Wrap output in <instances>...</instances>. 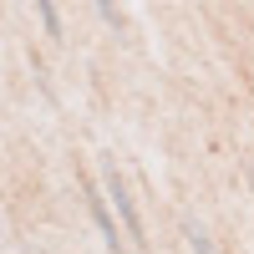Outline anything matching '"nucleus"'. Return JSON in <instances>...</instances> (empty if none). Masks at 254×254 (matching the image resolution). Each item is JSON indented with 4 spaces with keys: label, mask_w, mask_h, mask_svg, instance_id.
<instances>
[{
    "label": "nucleus",
    "mask_w": 254,
    "mask_h": 254,
    "mask_svg": "<svg viewBox=\"0 0 254 254\" xmlns=\"http://www.w3.org/2000/svg\"><path fill=\"white\" fill-rule=\"evenodd\" d=\"M36 10H41V20H46V36H61V20L51 10V0H36Z\"/></svg>",
    "instance_id": "20e7f679"
},
{
    "label": "nucleus",
    "mask_w": 254,
    "mask_h": 254,
    "mask_svg": "<svg viewBox=\"0 0 254 254\" xmlns=\"http://www.w3.org/2000/svg\"><path fill=\"white\" fill-rule=\"evenodd\" d=\"M188 244H193V254H214V239H208L198 224H188Z\"/></svg>",
    "instance_id": "7ed1b4c3"
},
{
    "label": "nucleus",
    "mask_w": 254,
    "mask_h": 254,
    "mask_svg": "<svg viewBox=\"0 0 254 254\" xmlns=\"http://www.w3.org/2000/svg\"><path fill=\"white\" fill-rule=\"evenodd\" d=\"M92 219H97V229H102V244H107V249H117V224H112V214H107V198H102L97 193V188H92Z\"/></svg>",
    "instance_id": "f03ea898"
},
{
    "label": "nucleus",
    "mask_w": 254,
    "mask_h": 254,
    "mask_svg": "<svg viewBox=\"0 0 254 254\" xmlns=\"http://www.w3.org/2000/svg\"><path fill=\"white\" fill-rule=\"evenodd\" d=\"M107 193H112L117 214H122V224H127V239H132V244H142V224H137V208H132V198H127V183L117 178V168L107 173Z\"/></svg>",
    "instance_id": "f257e3e1"
},
{
    "label": "nucleus",
    "mask_w": 254,
    "mask_h": 254,
    "mask_svg": "<svg viewBox=\"0 0 254 254\" xmlns=\"http://www.w3.org/2000/svg\"><path fill=\"white\" fill-rule=\"evenodd\" d=\"M92 5H97V15L107 20V26H117V5H112V0H92Z\"/></svg>",
    "instance_id": "39448f33"
}]
</instances>
